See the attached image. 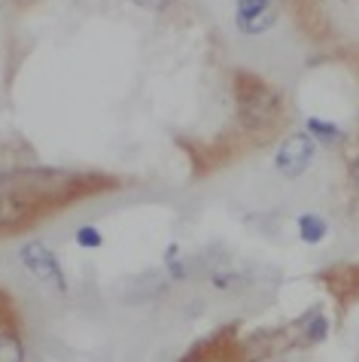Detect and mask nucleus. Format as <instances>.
Segmentation results:
<instances>
[{
  "label": "nucleus",
  "instance_id": "obj_10",
  "mask_svg": "<svg viewBox=\"0 0 359 362\" xmlns=\"http://www.w3.org/2000/svg\"><path fill=\"white\" fill-rule=\"evenodd\" d=\"M76 244L95 250V247L104 244V238H101V231H98L95 226H83V228H76Z\"/></svg>",
  "mask_w": 359,
  "mask_h": 362
},
{
  "label": "nucleus",
  "instance_id": "obj_14",
  "mask_svg": "<svg viewBox=\"0 0 359 362\" xmlns=\"http://www.w3.org/2000/svg\"><path fill=\"white\" fill-rule=\"evenodd\" d=\"M192 362H207V359H192Z\"/></svg>",
  "mask_w": 359,
  "mask_h": 362
},
{
  "label": "nucleus",
  "instance_id": "obj_2",
  "mask_svg": "<svg viewBox=\"0 0 359 362\" xmlns=\"http://www.w3.org/2000/svg\"><path fill=\"white\" fill-rule=\"evenodd\" d=\"M235 98H237L241 125L250 128V132H265V128H271L277 122V116H281V95L253 74L235 76Z\"/></svg>",
  "mask_w": 359,
  "mask_h": 362
},
{
  "label": "nucleus",
  "instance_id": "obj_7",
  "mask_svg": "<svg viewBox=\"0 0 359 362\" xmlns=\"http://www.w3.org/2000/svg\"><path fill=\"white\" fill-rule=\"evenodd\" d=\"M0 362H25V347L16 332H0Z\"/></svg>",
  "mask_w": 359,
  "mask_h": 362
},
{
  "label": "nucleus",
  "instance_id": "obj_1",
  "mask_svg": "<svg viewBox=\"0 0 359 362\" xmlns=\"http://www.w3.org/2000/svg\"><path fill=\"white\" fill-rule=\"evenodd\" d=\"M83 192V177L71 170H55V168H22L13 174L0 177V195L22 201L25 207H43V204H64Z\"/></svg>",
  "mask_w": 359,
  "mask_h": 362
},
{
  "label": "nucleus",
  "instance_id": "obj_5",
  "mask_svg": "<svg viewBox=\"0 0 359 362\" xmlns=\"http://www.w3.org/2000/svg\"><path fill=\"white\" fill-rule=\"evenodd\" d=\"M277 22V0H253L237 4V28L244 34H262Z\"/></svg>",
  "mask_w": 359,
  "mask_h": 362
},
{
  "label": "nucleus",
  "instance_id": "obj_12",
  "mask_svg": "<svg viewBox=\"0 0 359 362\" xmlns=\"http://www.w3.org/2000/svg\"><path fill=\"white\" fill-rule=\"evenodd\" d=\"M351 177L356 180V183H359V156H356V162H353V168H351Z\"/></svg>",
  "mask_w": 359,
  "mask_h": 362
},
{
  "label": "nucleus",
  "instance_id": "obj_4",
  "mask_svg": "<svg viewBox=\"0 0 359 362\" xmlns=\"http://www.w3.org/2000/svg\"><path fill=\"white\" fill-rule=\"evenodd\" d=\"M311 158H314V140H311V134H293L281 146L274 165H277V170H281L286 180H295V177H302L307 170Z\"/></svg>",
  "mask_w": 359,
  "mask_h": 362
},
{
  "label": "nucleus",
  "instance_id": "obj_8",
  "mask_svg": "<svg viewBox=\"0 0 359 362\" xmlns=\"http://www.w3.org/2000/svg\"><path fill=\"white\" fill-rule=\"evenodd\" d=\"M307 132H314L323 144H335V140H341V128L332 125V122H323V119H311V122H307Z\"/></svg>",
  "mask_w": 359,
  "mask_h": 362
},
{
  "label": "nucleus",
  "instance_id": "obj_3",
  "mask_svg": "<svg viewBox=\"0 0 359 362\" xmlns=\"http://www.w3.org/2000/svg\"><path fill=\"white\" fill-rule=\"evenodd\" d=\"M18 259H22V265L31 271L40 284H46L49 289H55V293H64L67 289L64 271H61V265H58L55 253L43 244V240H28V244L18 250Z\"/></svg>",
  "mask_w": 359,
  "mask_h": 362
},
{
  "label": "nucleus",
  "instance_id": "obj_11",
  "mask_svg": "<svg viewBox=\"0 0 359 362\" xmlns=\"http://www.w3.org/2000/svg\"><path fill=\"white\" fill-rule=\"evenodd\" d=\"M134 6H141V9H149V13H162V9L171 4V0H131Z\"/></svg>",
  "mask_w": 359,
  "mask_h": 362
},
{
  "label": "nucleus",
  "instance_id": "obj_13",
  "mask_svg": "<svg viewBox=\"0 0 359 362\" xmlns=\"http://www.w3.org/2000/svg\"><path fill=\"white\" fill-rule=\"evenodd\" d=\"M237 4H253V0H237Z\"/></svg>",
  "mask_w": 359,
  "mask_h": 362
},
{
  "label": "nucleus",
  "instance_id": "obj_6",
  "mask_svg": "<svg viewBox=\"0 0 359 362\" xmlns=\"http://www.w3.org/2000/svg\"><path fill=\"white\" fill-rule=\"evenodd\" d=\"M326 231H329V226L320 216H314V214L298 216V235H302V240H307V244H320L326 238Z\"/></svg>",
  "mask_w": 359,
  "mask_h": 362
},
{
  "label": "nucleus",
  "instance_id": "obj_9",
  "mask_svg": "<svg viewBox=\"0 0 359 362\" xmlns=\"http://www.w3.org/2000/svg\"><path fill=\"white\" fill-rule=\"evenodd\" d=\"M302 335H305V341H307V344H317V341H323V338L329 335V320L317 314V317L311 320V323H305Z\"/></svg>",
  "mask_w": 359,
  "mask_h": 362
}]
</instances>
